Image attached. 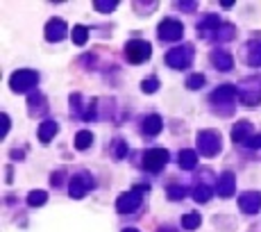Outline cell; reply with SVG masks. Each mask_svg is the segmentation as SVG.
Instances as JSON below:
<instances>
[{
	"instance_id": "9a60e30c",
	"label": "cell",
	"mask_w": 261,
	"mask_h": 232,
	"mask_svg": "<svg viewBox=\"0 0 261 232\" xmlns=\"http://www.w3.org/2000/svg\"><path fill=\"white\" fill-rule=\"evenodd\" d=\"M143 130H146V134H157V132H161V119H159L157 114H150L146 121H143Z\"/></svg>"
},
{
	"instance_id": "8fae6325",
	"label": "cell",
	"mask_w": 261,
	"mask_h": 232,
	"mask_svg": "<svg viewBox=\"0 0 261 232\" xmlns=\"http://www.w3.org/2000/svg\"><path fill=\"white\" fill-rule=\"evenodd\" d=\"M84 182H89V178L86 176H77L71 180V185H69V193L73 198H82L86 193V189H89V185H84Z\"/></svg>"
},
{
	"instance_id": "e0dca14e",
	"label": "cell",
	"mask_w": 261,
	"mask_h": 232,
	"mask_svg": "<svg viewBox=\"0 0 261 232\" xmlns=\"http://www.w3.org/2000/svg\"><path fill=\"white\" fill-rule=\"evenodd\" d=\"M180 164L184 168H193L198 164V155H195V151H182L180 153Z\"/></svg>"
},
{
	"instance_id": "4316f807",
	"label": "cell",
	"mask_w": 261,
	"mask_h": 232,
	"mask_svg": "<svg viewBox=\"0 0 261 232\" xmlns=\"http://www.w3.org/2000/svg\"><path fill=\"white\" fill-rule=\"evenodd\" d=\"M157 86H159L157 80H146V82H143V91H148V94H150V91H154Z\"/></svg>"
},
{
	"instance_id": "f546056e",
	"label": "cell",
	"mask_w": 261,
	"mask_h": 232,
	"mask_svg": "<svg viewBox=\"0 0 261 232\" xmlns=\"http://www.w3.org/2000/svg\"><path fill=\"white\" fill-rule=\"evenodd\" d=\"M245 143H248L250 148H261V134H259V137H252V139H248V141H245Z\"/></svg>"
},
{
	"instance_id": "52a82bcc",
	"label": "cell",
	"mask_w": 261,
	"mask_h": 232,
	"mask_svg": "<svg viewBox=\"0 0 261 232\" xmlns=\"http://www.w3.org/2000/svg\"><path fill=\"white\" fill-rule=\"evenodd\" d=\"M159 37L164 41H175V39L182 37V23L180 21H173V18H166V21L159 25Z\"/></svg>"
},
{
	"instance_id": "6da1fadb",
	"label": "cell",
	"mask_w": 261,
	"mask_h": 232,
	"mask_svg": "<svg viewBox=\"0 0 261 232\" xmlns=\"http://www.w3.org/2000/svg\"><path fill=\"white\" fill-rule=\"evenodd\" d=\"M150 52H152V48H150V43H146V41H129L127 48H125V55H127V60L132 62V64L146 62L150 57Z\"/></svg>"
},
{
	"instance_id": "d6986e66",
	"label": "cell",
	"mask_w": 261,
	"mask_h": 232,
	"mask_svg": "<svg viewBox=\"0 0 261 232\" xmlns=\"http://www.w3.org/2000/svg\"><path fill=\"white\" fill-rule=\"evenodd\" d=\"M46 198H48V193L46 191H30V196H27V205L30 207H41L43 202H46Z\"/></svg>"
},
{
	"instance_id": "3957f363",
	"label": "cell",
	"mask_w": 261,
	"mask_h": 232,
	"mask_svg": "<svg viewBox=\"0 0 261 232\" xmlns=\"http://www.w3.org/2000/svg\"><path fill=\"white\" fill-rule=\"evenodd\" d=\"M37 84V73L35 71H16L12 75V89L14 91H27Z\"/></svg>"
},
{
	"instance_id": "f1b7e54d",
	"label": "cell",
	"mask_w": 261,
	"mask_h": 232,
	"mask_svg": "<svg viewBox=\"0 0 261 232\" xmlns=\"http://www.w3.org/2000/svg\"><path fill=\"white\" fill-rule=\"evenodd\" d=\"M0 121H3V130H0V134H7V130H9V119H7V114H0Z\"/></svg>"
},
{
	"instance_id": "9c48e42d",
	"label": "cell",
	"mask_w": 261,
	"mask_h": 232,
	"mask_svg": "<svg viewBox=\"0 0 261 232\" xmlns=\"http://www.w3.org/2000/svg\"><path fill=\"white\" fill-rule=\"evenodd\" d=\"M64 35H66V23L61 18H52L46 25V37L50 41H59V39H64Z\"/></svg>"
},
{
	"instance_id": "484cf974",
	"label": "cell",
	"mask_w": 261,
	"mask_h": 232,
	"mask_svg": "<svg viewBox=\"0 0 261 232\" xmlns=\"http://www.w3.org/2000/svg\"><path fill=\"white\" fill-rule=\"evenodd\" d=\"M93 7L98 9V12H112V9H116V3H107V5H105V3H95Z\"/></svg>"
},
{
	"instance_id": "4dcf8cb0",
	"label": "cell",
	"mask_w": 261,
	"mask_h": 232,
	"mask_svg": "<svg viewBox=\"0 0 261 232\" xmlns=\"http://www.w3.org/2000/svg\"><path fill=\"white\" fill-rule=\"evenodd\" d=\"M123 232H139V230H134V228H127V230H123Z\"/></svg>"
},
{
	"instance_id": "4fadbf2b",
	"label": "cell",
	"mask_w": 261,
	"mask_h": 232,
	"mask_svg": "<svg viewBox=\"0 0 261 232\" xmlns=\"http://www.w3.org/2000/svg\"><path fill=\"white\" fill-rule=\"evenodd\" d=\"M250 130H252V125H250L248 121H241V123H236L234 132H232V139H234V141H248Z\"/></svg>"
},
{
	"instance_id": "83f0119b",
	"label": "cell",
	"mask_w": 261,
	"mask_h": 232,
	"mask_svg": "<svg viewBox=\"0 0 261 232\" xmlns=\"http://www.w3.org/2000/svg\"><path fill=\"white\" fill-rule=\"evenodd\" d=\"M125 155H127V146H125V143H116V157H125Z\"/></svg>"
},
{
	"instance_id": "603a6c76",
	"label": "cell",
	"mask_w": 261,
	"mask_h": 232,
	"mask_svg": "<svg viewBox=\"0 0 261 232\" xmlns=\"http://www.w3.org/2000/svg\"><path fill=\"white\" fill-rule=\"evenodd\" d=\"M250 50H252V52H250L248 62H252L254 66H259V64H261V46H259V43H254V46L250 48Z\"/></svg>"
},
{
	"instance_id": "8992f818",
	"label": "cell",
	"mask_w": 261,
	"mask_h": 232,
	"mask_svg": "<svg viewBox=\"0 0 261 232\" xmlns=\"http://www.w3.org/2000/svg\"><path fill=\"white\" fill-rule=\"evenodd\" d=\"M239 207L245 214H257L261 210V193L257 191H245L243 196L239 198Z\"/></svg>"
},
{
	"instance_id": "cb8c5ba5",
	"label": "cell",
	"mask_w": 261,
	"mask_h": 232,
	"mask_svg": "<svg viewBox=\"0 0 261 232\" xmlns=\"http://www.w3.org/2000/svg\"><path fill=\"white\" fill-rule=\"evenodd\" d=\"M202 84H205V77H202V75L188 77V80H186V86H188V89H198V86H202Z\"/></svg>"
},
{
	"instance_id": "44dd1931",
	"label": "cell",
	"mask_w": 261,
	"mask_h": 232,
	"mask_svg": "<svg viewBox=\"0 0 261 232\" xmlns=\"http://www.w3.org/2000/svg\"><path fill=\"white\" fill-rule=\"evenodd\" d=\"M86 39H89V30H86L84 25H75L73 27V41L77 46H82V43H86Z\"/></svg>"
},
{
	"instance_id": "7c38bea8",
	"label": "cell",
	"mask_w": 261,
	"mask_h": 232,
	"mask_svg": "<svg viewBox=\"0 0 261 232\" xmlns=\"http://www.w3.org/2000/svg\"><path fill=\"white\" fill-rule=\"evenodd\" d=\"M55 134H57V123L55 121H46V123H41V128H39V141L48 143Z\"/></svg>"
},
{
	"instance_id": "277c9868",
	"label": "cell",
	"mask_w": 261,
	"mask_h": 232,
	"mask_svg": "<svg viewBox=\"0 0 261 232\" xmlns=\"http://www.w3.org/2000/svg\"><path fill=\"white\" fill-rule=\"evenodd\" d=\"M198 148H200V153L207 155V157L216 155V153L220 151V139H218V134H214V132H202L200 139H198Z\"/></svg>"
},
{
	"instance_id": "30bf717a",
	"label": "cell",
	"mask_w": 261,
	"mask_h": 232,
	"mask_svg": "<svg viewBox=\"0 0 261 232\" xmlns=\"http://www.w3.org/2000/svg\"><path fill=\"white\" fill-rule=\"evenodd\" d=\"M216 193L223 198L234 193V176H232V173H223V176H220L218 185H216Z\"/></svg>"
},
{
	"instance_id": "5b68a950",
	"label": "cell",
	"mask_w": 261,
	"mask_h": 232,
	"mask_svg": "<svg viewBox=\"0 0 261 232\" xmlns=\"http://www.w3.org/2000/svg\"><path fill=\"white\" fill-rule=\"evenodd\" d=\"M139 205H141V196H139V189H134V191L123 193V196L118 198V202H116V210L123 212V214H129V212H137Z\"/></svg>"
},
{
	"instance_id": "7402d4cb",
	"label": "cell",
	"mask_w": 261,
	"mask_h": 232,
	"mask_svg": "<svg viewBox=\"0 0 261 232\" xmlns=\"http://www.w3.org/2000/svg\"><path fill=\"white\" fill-rule=\"evenodd\" d=\"M214 64L218 66V69H230V66H232V57L227 55V52H220V55L214 57Z\"/></svg>"
},
{
	"instance_id": "5bb4252c",
	"label": "cell",
	"mask_w": 261,
	"mask_h": 232,
	"mask_svg": "<svg viewBox=\"0 0 261 232\" xmlns=\"http://www.w3.org/2000/svg\"><path fill=\"white\" fill-rule=\"evenodd\" d=\"M234 94H236L234 86L225 84V86H220V89L216 91L214 96H211V100H214V103H230V100L234 98Z\"/></svg>"
},
{
	"instance_id": "ac0fdd59",
	"label": "cell",
	"mask_w": 261,
	"mask_h": 232,
	"mask_svg": "<svg viewBox=\"0 0 261 232\" xmlns=\"http://www.w3.org/2000/svg\"><path fill=\"white\" fill-rule=\"evenodd\" d=\"M211 193H214V189H211L209 185H200L195 191H193V198H195L198 202H207L211 198Z\"/></svg>"
},
{
	"instance_id": "ffe728a7",
	"label": "cell",
	"mask_w": 261,
	"mask_h": 232,
	"mask_svg": "<svg viewBox=\"0 0 261 232\" xmlns=\"http://www.w3.org/2000/svg\"><path fill=\"white\" fill-rule=\"evenodd\" d=\"M200 214H184L182 216V228L184 230H195L200 225Z\"/></svg>"
},
{
	"instance_id": "ba28073f",
	"label": "cell",
	"mask_w": 261,
	"mask_h": 232,
	"mask_svg": "<svg viewBox=\"0 0 261 232\" xmlns=\"http://www.w3.org/2000/svg\"><path fill=\"white\" fill-rule=\"evenodd\" d=\"M191 50L188 48H175V50H171L166 55V64L168 66H177V69H184L188 66V62H191Z\"/></svg>"
},
{
	"instance_id": "2e32d148",
	"label": "cell",
	"mask_w": 261,
	"mask_h": 232,
	"mask_svg": "<svg viewBox=\"0 0 261 232\" xmlns=\"http://www.w3.org/2000/svg\"><path fill=\"white\" fill-rule=\"evenodd\" d=\"M91 141H93V134H91L89 130H82V132L75 137V148L84 151V148H89V146H91Z\"/></svg>"
},
{
	"instance_id": "d4e9b609",
	"label": "cell",
	"mask_w": 261,
	"mask_h": 232,
	"mask_svg": "<svg viewBox=\"0 0 261 232\" xmlns=\"http://www.w3.org/2000/svg\"><path fill=\"white\" fill-rule=\"evenodd\" d=\"M184 189H182V187H171V189H168V196L173 198V200H175V198H184Z\"/></svg>"
},
{
	"instance_id": "7a4b0ae2",
	"label": "cell",
	"mask_w": 261,
	"mask_h": 232,
	"mask_svg": "<svg viewBox=\"0 0 261 232\" xmlns=\"http://www.w3.org/2000/svg\"><path fill=\"white\" fill-rule=\"evenodd\" d=\"M166 162H168V151H164V148H152V151H148L146 157H143V166L152 173L161 171V168L166 166Z\"/></svg>"
}]
</instances>
